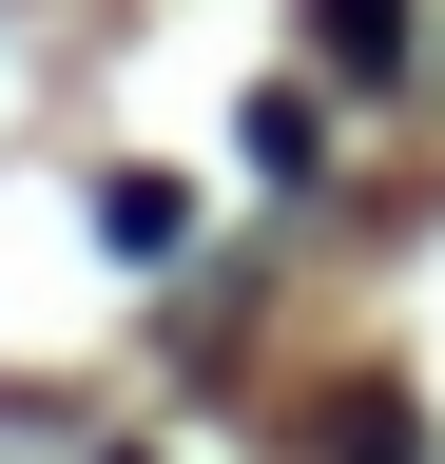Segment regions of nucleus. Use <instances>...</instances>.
Wrapping results in <instances>:
<instances>
[{
    "label": "nucleus",
    "mask_w": 445,
    "mask_h": 464,
    "mask_svg": "<svg viewBox=\"0 0 445 464\" xmlns=\"http://www.w3.org/2000/svg\"><path fill=\"white\" fill-rule=\"evenodd\" d=\"M310 39L349 58V78H387V58H407V0H310Z\"/></svg>",
    "instance_id": "f257e3e1"
},
{
    "label": "nucleus",
    "mask_w": 445,
    "mask_h": 464,
    "mask_svg": "<svg viewBox=\"0 0 445 464\" xmlns=\"http://www.w3.org/2000/svg\"><path fill=\"white\" fill-rule=\"evenodd\" d=\"M329 464H426V426H407L387 387H349V406H329Z\"/></svg>",
    "instance_id": "f03ea898"
}]
</instances>
